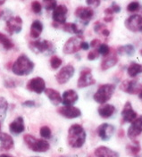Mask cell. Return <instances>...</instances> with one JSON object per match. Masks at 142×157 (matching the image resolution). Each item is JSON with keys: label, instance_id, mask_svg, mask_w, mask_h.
I'll use <instances>...</instances> for the list:
<instances>
[{"label": "cell", "instance_id": "6da1fadb", "mask_svg": "<svg viewBox=\"0 0 142 157\" xmlns=\"http://www.w3.org/2000/svg\"><path fill=\"white\" fill-rule=\"evenodd\" d=\"M86 131L80 124H73L68 129V144L72 148H81L86 141Z\"/></svg>", "mask_w": 142, "mask_h": 157}, {"label": "cell", "instance_id": "7a4b0ae2", "mask_svg": "<svg viewBox=\"0 0 142 157\" xmlns=\"http://www.w3.org/2000/svg\"><path fill=\"white\" fill-rule=\"evenodd\" d=\"M34 69V63L27 56L21 55L13 63L12 71L17 76H26L31 74Z\"/></svg>", "mask_w": 142, "mask_h": 157}, {"label": "cell", "instance_id": "3957f363", "mask_svg": "<svg viewBox=\"0 0 142 157\" xmlns=\"http://www.w3.org/2000/svg\"><path fill=\"white\" fill-rule=\"evenodd\" d=\"M115 90V85L113 84H103L99 86L98 90L93 96V99L98 104H106L113 97Z\"/></svg>", "mask_w": 142, "mask_h": 157}, {"label": "cell", "instance_id": "277c9868", "mask_svg": "<svg viewBox=\"0 0 142 157\" xmlns=\"http://www.w3.org/2000/svg\"><path fill=\"white\" fill-rule=\"evenodd\" d=\"M23 140H24L25 144L27 145V147L34 152L45 153L50 148V145L48 144V141H46L44 139H38L30 134L24 135Z\"/></svg>", "mask_w": 142, "mask_h": 157}, {"label": "cell", "instance_id": "5b68a950", "mask_svg": "<svg viewBox=\"0 0 142 157\" xmlns=\"http://www.w3.org/2000/svg\"><path fill=\"white\" fill-rule=\"evenodd\" d=\"M121 90L128 94H137L140 91L142 85L139 79H125L121 84Z\"/></svg>", "mask_w": 142, "mask_h": 157}, {"label": "cell", "instance_id": "8992f818", "mask_svg": "<svg viewBox=\"0 0 142 157\" xmlns=\"http://www.w3.org/2000/svg\"><path fill=\"white\" fill-rule=\"evenodd\" d=\"M95 83H96V80L92 76L91 70L89 68L83 69L81 71L80 77L78 79V83H77L78 88H86V87L94 85Z\"/></svg>", "mask_w": 142, "mask_h": 157}, {"label": "cell", "instance_id": "52a82bcc", "mask_svg": "<svg viewBox=\"0 0 142 157\" xmlns=\"http://www.w3.org/2000/svg\"><path fill=\"white\" fill-rule=\"evenodd\" d=\"M74 67L71 65V64H68L60 70V71L56 74V81L59 83V84H65L67 83L71 78L74 75Z\"/></svg>", "mask_w": 142, "mask_h": 157}, {"label": "cell", "instance_id": "ba28073f", "mask_svg": "<svg viewBox=\"0 0 142 157\" xmlns=\"http://www.w3.org/2000/svg\"><path fill=\"white\" fill-rule=\"evenodd\" d=\"M124 25L132 32H138L142 26V16L140 14H132L125 20Z\"/></svg>", "mask_w": 142, "mask_h": 157}, {"label": "cell", "instance_id": "9c48e42d", "mask_svg": "<svg viewBox=\"0 0 142 157\" xmlns=\"http://www.w3.org/2000/svg\"><path fill=\"white\" fill-rule=\"evenodd\" d=\"M30 48L33 52L36 53H45V52H48V50L53 51L54 49L53 44L50 41H48L46 39L32 41L30 43Z\"/></svg>", "mask_w": 142, "mask_h": 157}, {"label": "cell", "instance_id": "30bf717a", "mask_svg": "<svg viewBox=\"0 0 142 157\" xmlns=\"http://www.w3.org/2000/svg\"><path fill=\"white\" fill-rule=\"evenodd\" d=\"M26 87H27V89L31 92L41 94L46 89V82L40 77H36V78H31V80H29Z\"/></svg>", "mask_w": 142, "mask_h": 157}, {"label": "cell", "instance_id": "8fae6325", "mask_svg": "<svg viewBox=\"0 0 142 157\" xmlns=\"http://www.w3.org/2000/svg\"><path fill=\"white\" fill-rule=\"evenodd\" d=\"M81 49V40L78 37H71L66 41L63 48V52L66 55L77 53Z\"/></svg>", "mask_w": 142, "mask_h": 157}, {"label": "cell", "instance_id": "7c38bea8", "mask_svg": "<svg viewBox=\"0 0 142 157\" xmlns=\"http://www.w3.org/2000/svg\"><path fill=\"white\" fill-rule=\"evenodd\" d=\"M142 133V116L137 117L132 122V125L128 128L127 135L129 138L134 140Z\"/></svg>", "mask_w": 142, "mask_h": 157}, {"label": "cell", "instance_id": "4fadbf2b", "mask_svg": "<svg viewBox=\"0 0 142 157\" xmlns=\"http://www.w3.org/2000/svg\"><path fill=\"white\" fill-rule=\"evenodd\" d=\"M68 9L66 6L64 5H60L57 6L53 12L52 18L54 22L59 23V24H64L66 23V14H67Z\"/></svg>", "mask_w": 142, "mask_h": 157}, {"label": "cell", "instance_id": "5bb4252c", "mask_svg": "<svg viewBox=\"0 0 142 157\" xmlns=\"http://www.w3.org/2000/svg\"><path fill=\"white\" fill-rule=\"evenodd\" d=\"M57 112L62 116L67 119H75L81 115V111L79 108L72 105H64L57 109Z\"/></svg>", "mask_w": 142, "mask_h": 157}, {"label": "cell", "instance_id": "9a60e30c", "mask_svg": "<svg viewBox=\"0 0 142 157\" xmlns=\"http://www.w3.org/2000/svg\"><path fill=\"white\" fill-rule=\"evenodd\" d=\"M22 20L20 16L11 17L6 21V29L11 35L13 33H19L21 30Z\"/></svg>", "mask_w": 142, "mask_h": 157}, {"label": "cell", "instance_id": "2e32d148", "mask_svg": "<svg viewBox=\"0 0 142 157\" xmlns=\"http://www.w3.org/2000/svg\"><path fill=\"white\" fill-rule=\"evenodd\" d=\"M122 117L123 121L125 122H131L138 117V113L133 110L132 106V103L130 101H127L123 106L122 111Z\"/></svg>", "mask_w": 142, "mask_h": 157}, {"label": "cell", "instance_id": "e0dca14e", "mask_svg": "<svg viewBox=\"0 0 142 157\" xmlns=\"http://www.w3.org/2000/svg\"><path fill=\"white\" fill-rule=\"evenodd\" d=\"M114 133V127L109 123H103L98 128V134L104 141L109 140Z\"/></svg>", "mask_w": 142, "mask_h": 157}, {"label": "cell", "instance_id": "ac0fdd59", "mask_svg": "<svg viewBox=\"0 0 142 157\" xmlns=\"http://www.w3.org/2000/svg\"><path fill=\"white\" fill-rule=\"evenodd\" d=\"M75 15L76 17L80 18L81 21H85L86 24L89 23V21L93 18L94 16V11L91 7H84L80 6L75 10Z\"/></svg>", "mask_w": 142, "mask_h": 157}, {"label": "cell", "instance_id": "d6986e66", "mask_svg": "<svg viewBox=\"0 0 142 157\" xmlns=\"http://www.w3.org/2000/svg\"><path fill=\"white\" fill-rule=\"evenodd\" d=\"M79 99V96L73 89H68L63 92L62 97V103L63 105H72Z\"/></svg>", "mask_w": 142, "mask_h": 157}, {"label": "cell", "instance_id": "ffe728a7", "mask_svg": "<svg viewBox=\"0 0 142 157\" xmlns=\"http://www.w3.org/2000/svg\"><path fill=\"white\" fill-rule=\"evenodd\" d=\"M10 132L13 135H19L22 133L25 129L24 126V121L22 117H17L13 122H11L9 125Z\"/></svg>", "mask_w": 142, "mask_h": 157}, {"label": "cell", "instance_id": "44dd1931", "mask_svg": "<svg viewBox=\"0 0 142 157\" xmlns=\"http://www.w3.org/2000/svg\"><path fill=\"white\" fill-rule=\"evenodd\" d=\"M94 155L96 157H119V154L109 147L102 146L96 148Z\"/></svg>", "mask_w": 142, "mask_h": 157}, {"label": "cell", "instance_id": "7402d4cb", "mask_svg": "<svg viewBox=\"0 0 142 157\" xmlns=\"http://www.w3.org/2000/svg\"><path fill=\"white\" fill-rule=\"evenodd\" d=\"M45 94L50 100V102L54 105H58L62 103V97L60 93L57 90H55L53 88H46Z\"/></svg>", "mask_w": 142, "mask_h": 157}, {"label": "cell", "instance_id": "603a6c76", "mask_svg": "<svg viewBox=\"0 0 142 157\" xmlns=\"http://www.w3.org/2000/svg\"><path fill=\"white\" fill-rule=\"evenodd\" d=\"M0 143H1V149L8 151L13 147V139L10 135L0 132Z\"/></svg>", "mask_w": 142, "mask_h": 157}, {"label": "cell", "instance_id": "cb8c5ba5", "mask_svg": "<svg viewBox=\"0 0 142 157\" xmlns=\"http://www.w3.org/2000/svg\"><path fill=\"white\" fill-rule=\"evenodd\" d=\"M98 114L104 119H108L110 118L114 113L115 112V107L113 105L109 104H103V105H100L98 109Z\"/></svg>", "mask_w": 142, "mask_h": 157}, {"label": "cell", "instance_id": "d4e9b609", "mask_svg": "<svg viewBox=\"0 0 142 157\" xmlns=\"http://www.w3.org/2000/svg\"><path fill=\"white\" fill-rule=\"evenodd\" d=\"M42 31H43V24L41 23V21H40L39 20L34 21L31 23V38H34V39L39 38Z\"/></svg>", "mask_w": 142, "mask_h": 157}, {"label": "cell", "instance_id": "484cf974", "mask_svg": "<svg viewBox=\"0 0 142 157\" xmlns=\"http://www.w3.org/2000/svg\"><path fill=\"white\" fill-rule=\"evenodd\" d=\"M63 30L66 32H69L71 34H75L79 39H82L83 30L78 28V26L75 23H64L63 24Z\"/></svg>", "mask_w": 142, "mask_h": 157}, {"label": "cell", "instance_id": "4316f807", "mask_svg": "<svg viewBox=\"0 0 142 157\" xmlns=\"http://www.w3.org/2000/svg\"><path fill=\"white\" fill-rule=\"evenodd\" d=\"M117 63H118V57L116 56H111L106 57L102 61L101 70L106 71L108 69L113 67L114 65H116Z\"/></svg>", "mask_w": 142, "mask_h": 157}, {"label": "cell", "instance_id": "83f0119b", "mask_svg": "<svg viewBox=\"0 0 142 157\" xmlns=\"http://www.w3.org/2000/svg\"><path fill=\"white\" fill-rule=\"evenodd\" d=\"M142 72V65L138 63H135V62H132V63L129 65V67L127 68V73L130 77L132 78H135L137 77L140 73Z\"/></svg>", "mask_w": 142, "mask_h": 157}, {"label": "cell", "instance_id": "f1b7e54d", "mask_svg": "<svg viewBox=\"0 0 142 157\" xmlns=\"http://www.w3.org/2000/svg\"><path fill=\"white\" fill-rule=\"evenodd\" d=\"M117 53L120 56H133L135 54V48L132 44H127L124 46H121L117 48Z\"/></svg>", "mask_w": 142, "mask_h": 157}, {"label": "cell", "instance_id": "f546056e", "mask_svg": "<svg viewBox=\"0 0 142 157\" xmlns=\"http://www.w3.org/2000/svg\"><path fill=\"white\" fill-rule=\"evenodd\" d=\"M8 109V103L6 98H0V121H3L6 115Z\"/></svg>", "mask_w": 142, "mask_h": 157}, {"label": "cell", "instance_id": "4dcf8cb0", "mask_svg": "<svg viewBox=\"0 0 142 157\" xmlns=\"http://www.w3.org/2000/svg\"><path fill=\"white\" fill-rule=\"evenodd\" d=\"M0 44L6 50H10L13 48V43L8 37L0 32Z\"/></svg>", "mask_w": 142, "mask_h": 157}, {"label": "cell", "instance_id": "1f68e13d", "mask_svg": "<svg viewBox=\"0 0 142 157\" xmlns=\"http://www.w3.org/2000/svg\"><path fill=\"white\" fill-rule=\"evenodd\" d=\"M126 149H127V151H128L131 155H136L140 152V147L139 142H134V145H128V146L126 147Z\"/></svg>", "mask_w": 142, "mask_h": 157}, {"label": "cell", "instance_id": "d6a6232c", "mask_svg": "<svg viewBox=\"0 0 142 157\" xmlns=\"http://www.w3.org/2000/svg\"><path fill=\"white\" fill-rule=\"evenodd\" d=\"M62 63H63L62 59L60 57H58V56H54L51 57L50 65L54 70H56V69L59 68L61 66Z\"/></svg>", "mask_w": 142, "mask_h": 157}, {"label": "cell", "instance_id": "836d02e7", "mask_svg": "<svg viewBox=\"0 0 142 157\" xmlns=\"http://www.w3.org/2000/svg\"><path fill=\"white\" fill-rule=\"evenodd\" d=\"M140 7H141V6L140 5L139 2L133 1V2H131V3L127 6V11L130 12V13H135V12L140 11Z\"/></svg>", "mask_w": 142, "mask_h": 157}, {"label": "cell", "instance_id": "e575fe53", "mask_svg": "<svg viewBox=\"0 0 142 157\" xmlns=\"http://www.w3.org/2000/svg\"><path fill=\"white\" fill-rule=\"evenodd\" d=\"M97 50H98V54L103 56H106L110 53V48L106 44H100Z\"/></svg>", "mask_w": 142, "mask_h": 157}, {"label": "cell", "instance_id": "d590c367", "mask_svg": "<svg viewBox=\"0 0 142 157\" xmlns=\"http://www.w3.org/2000/svg\"><path fill=\"white\" fill-rule=\"evenodd\" d=\"M43 5H44L46 10H48V11L54 10L57 6L56 0H43Z\"/></svg>", "mask_w": 142, "mask_h": 157}, {"label": "cell", "instance_id": "8d00e7d4", "mask_svg": "<svg viewBox=\"0 0 142 157\" xmlns=\"http://www.w3.org/2000/svg\"><path fill=\"white\" fill-rule=\"evenodd\" d=\"M40 134L42 137L44 138H50L52 137V132H51V129L48 126H43L40 128Z\"/></svg>", "mask_w": 142, "mask_h": 157}, {"label": "cell", "instance_id": "74e56055", "mask_svg": "<svg viewBox=\"0 0 142 157\" xmlns=\"http://www.w3.org/2000/svg\"><path fill=\"white\" fill-rule=\"evenodd\" d=\"M106 29H107L106 26L105 24L101 23V22H99V21L96 22L95 25H94V31L96 33H98V34H102V32Z\"/></svg>", "mask_w": 142, "mask_h": 157}, {"label": "cell", "instance_id": "f35d334b", "mask_svg": "<svg viewBox=\"0 0 142 157\" xmlns=\"http://www.w3.org/2000/svg\"><path fill=\"white\" fill-rule=\"evenodd\" d=\"M31 9L35 13H40L41 9H42L41 4L39 1H33L31 3Z\"/></svg>", "mask_w": 142, "mask_h": 157}, {"label": "cell", "instance_id": "ab89813d", "mask_svg": "<svg viewBox=\"0 0 142 157\" xmlns=\"http://www.w3.org/2000/svg\"><path fill=\"white\" fill-rule=\"evenodd\" d=\"M98 56H99V54H98V52L97 49L96 50H92V51H90L89 53V55H88V60L94 61V60H96V59L98 57Z\"/></svg>", "mask_w": 142, "mask_h": 157}, {"label": "cell", "instance_id": "60d3db41", "mask_svg": "<svg viewBox=\"0 0 142 157\" xmlns=\"http://www.w3.org/2000/svg\"><path fill=\"white\" fill-rule=\"evenodd\" d=\"M86 4L89 6L98 7L100 6V0H86Z\"/></svg>", "mask_w": 142, "mask_h": 157}, {"label": "cell", "instance_id": "b9f144b4", "mask_svg": "<svg viewBox=\"0 0 142 157\" xmlns=\"http://www.w3.org/2000/svg\"><path fill=\"white\" fill-rule=\"evenodd\" d=\"M110 8L113 10V13H119L121 12V7H120V6H118L115 2H113V3H112V6Z\"/></svg>", "mask_w": 142, "mask_h": 157}, {"label": "cell", "instance_id": "7bdbcfd3", "mask_svg": "<svg viewBox=\"0 0 142 157\" xmlns=\"http://www.w3.org/2000/svg\"><path fill=\"white\" fill-rule=\"evenodd\" d=\"M5 87H6V88H15L16 85H15V83H14V81L13 79L8 78V79H6L5 81Z\"/></svg>", "mask_w": 142, "mask_h": 157}, {"label": "cell", "instance_id": "ee69618b", "mask_svg": "<svg viewBox=\"0 0 142 157\" xmlns=\"http://www.w3.org/2000/svg\"><path fill=\"white\" fill-rule=\"evenodd\" d=\"M101 44V41L99 39H93L91 42H90V47H91L93 48H97L99 47V45Z\"/></svg>", "mask_w": 142, "mask_h": 157}, {"label": "cell", "instance_id": "f6af8a7d", "mask_svg": "<svg viewBox=\"0 0 142 157\" xmlns=\"http://www.w3.org/2000/svg\"><path fill=\"white\" fill-rule=\"evenodd\" d=\"M22 106H25V107H33V106H35V102L34 101H31V100L25 101V102L22 103Z\"/></svg>", "mask_w": 142, "mask_h": 157}, {"label": "cell", "instance_id": "bcb514c9", "mask_svg": "<svg viewBox=\"0 0 142 157\" xmlns=\"http://www.w3.org/2000/svg\"><path fill=\"white\" fill-rule=\"evenodd\" d=\"M90 48V45L89 43L83 41V42H81V49H83V50H89Z\"/></svg>", "mask_w": 142, "mask_h": 157}, {"label": "cell", "instance_id": "7dc6e473", "mask_svg": "<svg viewBox=\"0 0 142 157\" xmlns=\"http://www.w3.org/2000/svg\"><path fill=\"white\" fill-rule=\"evenodd\" d=\"M104 12H105V14H106L107 16H113V10H112L110 7H109V8H106Z\"/></svg>", "mask_w": 142, "mask_h": 157}, {"label": "cell", "instance_id": "c3c4849f", "mask_svg": "<svg viewBox=\"0 0 142 157\" xmlns=\"http://www.w3.org/2000/svg\"><path fill=\"white\" fill-rule=\"evenodd\" d=\"M101 35H103L104 37H108L110 35V31L108 30V29H106L103 32H102Z\"/></svg>", "mask_w": 142, "mask_h": 157}, {"label": "cell", "instance_id": "681fc988", "mask_svg": "<svg viewBox=\"0 0 142 157\" xmlns=\"http://www.w3.org/2000/svg\"><path fill=\"white\" fill-rule=\"evenodd\" d=\"M113 20V16H106V17L104 18V21H105L106 22H111Z\"/></svg>", "mask_w": 142, "mask_h": 157}, {"label": "cell", "instance_id": "f907efd6", "mask_svg": "<svg viewBox=\"0 0 142 157\" xmlns=\"http://www.w3.org/2000/svg\"><path fill=\"white\" fill-rule=\"evenodd\" d=\"M0 157H13V156H12V155H6V154H3V155H0Z\"/></svg>", "mask_w": 142, "mask_h": 157}, {"label": "cell", "instance_id": "816d5d0a", "mask_svg": "<svg viewBox=\"0 0 142 157\" xmlns=\"http://www.w3.org/2000/svg\"><path fill=\"white\" fill-rule=\"evenodd\" d=\"M139 98H140V99H141V100H142V88L140 89V91L139 92Z\"/></svg>", "mask_w": 142, "mask_h": 157}, {"label": "cell", "instance_id": "f5cc1de1", "mask_svg": "<svg viewBox=\"0 0 142 157\" xmlns=\"http://www.w3.org/2000/svg\"><path fill=\"white\" fill-rule=\"evenodd\" d=\"M5 2H6V0H0V6H2Z\"/></svg>", "mask_w": 142, "mask_h": 157}, {"label": "cell", "instance_id": "db71d44e", "mask_svg": "<svg viewBox=\"0 0 142 157\" xmlns=\"http://www.w3.org/2000/svg\"><path fill=\"white\" fill-rule=\"evenodd\" d=\"M3 13H3V11H0V18H1V16L3 15Z\"/></svg>", "mask_w": 142, "mask_h": 157}, {"label": "cell", "instance_id": "11a10c76", "mask_svg": "<svg viewBox=\"0 0 142 157\" xmlns=\"http://www.w3.org/2000/svg\"><path fill=\"white\" fill-rule=\"evenodd\" d=\"M139 31H140V32H141V33H142V26H141V27H140V30H139Z\"/></svg>", "mask_w": 142, "mask_h": 157}, {"label": "cell", "instance_id": "9f6ffc18", "mask_svg": "<svg viewBox=\"0 0 142 157\" xmlns=\"http://www.w3.org/2000/svg\"><path fill=\"white\" fill-rule=\"evenodd\" d=\"M140 56H142V49H141V50H140Z\"/></svg>", "mask_w": 142, "mask_h": 157}, {"label": "cell", "instance_id": "6f0895ef", "mask_svg": "<svg viewBox=\"0 0 142 157\" xmlns=\"http://www.w3.org/2000/svg\"><path fill=\"white\" fill-rule=\"evenodd\" d=\"M0 130H1V124H0Z\"/></svg>", "mask_w": 142, "mask_h": 157}, {"label": "cell", "instance_id": "680465c9", "mask_svg": "<svg viewBox=\"0 0 142 157\" xmlns=\"http://www.w3.org/2000/svg\"><path fill=\"white\" fill-rule=\"evenodd\" d=\"M89 157H96V156H95V155H94V156H89Z\"/></svg>", "mask_w": 142, "mask_h": 157}, {"label": "cell", "instance_id": "91938a15", "mask_svg": "<svg viewBox=\"0 0 142 157\" xmlns=\"http://www.w3.org/2000/svg\"><path fill=\"white\" fill-rule=\"evenodd\" d=\"M35 157H38V156H35Z\"/></svg>", "mask_w": 142, "mask_h": 157}]
</instances>
